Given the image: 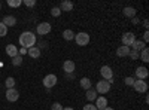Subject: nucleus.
Masks as SVG:
<instances>
[{
	"label": "nucleus",
	"instance_id": "38",
	"mask_svg": "<svg viewBox=\"0 0 149 110\" xmlns=\"http://www.w3.org/2000/svg\"><path fill=\"white\" fill-rule=\"evenodd\" d=\"M63 110H73L72 107H63Z\"/></svg>",
	"mask_w": 149,
	"mask_h": 110
},
{
	"label": "nucleus",
	"instance_id": "34",
	"mask_svg": "<svg viewBox=\"0 0 149 110\" xmlns=\"http://www.w3.org/2000/svg\"><path fill=\"white\" fill-rule=\"evenodd\" d=\"M143 42L146 43V42H149V33H148V30L145 31V34H143Z\"/></svg>",
	"mask_w": 149,
	"mask_h": 110
},
{
	"label": "nucleus",
	"instance_id": "20",
	"mask_svg": "<svg viewBox=\"0 0 149 110\" xmlns=\"http://www.w3.org/2000/svg\"><path fill=\"white\" fill-rule=\"evenodd\" d=\"M124 15H125L127 18H134L136 17V9L131 8V6H127V8H124Z\"/></svg>",
	"mask_w": 149,
	"mask_h": 110
},
{
	"label": "nucleus",
	"instance_id": "21",
	"mask_svg": "<svg viewBox=\"0 0 149 110\" xmlns=\"http://www.w3.org/2000/svg\"><path fill=\"white\" fill-rule=\"evenodd\" d=\"M85 95H86V100H88V101H94V100H97V97H98L97 92H95V89H93V88L86 91Z\"/></svg>",
	"mask_w": 149,
	"mask_h": 110
},
{
	"label": "nucleus",
	"instance_id": "17",
	"mask_svg": "<svg viewBox=\"0 0 149 110\" xmlns=\"http://www.w3.org/2000/svg\"><path fill=\"white\" fill-rule=\"evenodd\" d=\"M72 9H73V3L70 2V0H64V2L61 3V6H60L61 12H70Z\"/></svg>",
	"mask_w": 149,
	"mask_h": 110
},
{
	"label": "nucleus",
	"instance_id": "5",
	"mask_svg": "<svg viewBox=\"0 0 149 110\" xmlns=\"http://www.w3.org/2000/svg\"><path fill=\"white\" fill-rule=\"evenodd\" d=\"M121 40H122V45H124V46H128V48H130V46L134 43V40H136V36H134V33H131V31L124 33L122 37H121Z\"/></svg>",
	"mask_w": 149,
	"mask_h": 110
},
{
	"label": "nucleus",
	"instance_id": "14",
	"mask_svg": "<svg viewBox=\"0 0 149 110\" xmlns=\"http://www.w3.org/2000/svg\"><path fill=\"white\" fill-rule=\"evenodd\" d=\"M74 67H76V66H74V63H73L72 59H66L64 64H63V70L66 73H73L74 71Z\"/></svg>",
	"mask_w": 149,
	"mask_h": 110
},
{
	"label": "nucleus",
	"instance_id": "18",
	"mask_svg": "<svg viewBox=\"0 0 149 110\" xmlns=\"http://www.w3.org/2000/svg\"><path fill=\"white\" fill-rule=\"evenodd\" d=\"M27 54L31 58H39L40 57V49L37 46H33V48H30V49H27Z\"/></svg>",
	"mask_w": 149,
	"mask_h": 110
},
{
	"label": "nucleus",
	"instance_id": "3",
	"mask_svg": "<svg viewBox=\"0 0 149 110\" xmlns=\"http://www.w3.org/2000/svg\"><path fill=\"white\" fill-rule=\"evenodd\" d=\"M110 91V83L107 80H100V82H97V86H95V92L97 94H107Z\"/></svg>",
	"mask_w": 149,
	"mask_h": 110
},
{
	"label": "nucleus",
	"instance_id": "24",
	"mask_svg": "<svg viewBox=\"0 0 149 110\" xmlns=\"http://www.w3.org/2000/svg\"><path fill=\"white\" fill-rule=\"evenodd\" d=\"M5 85H6L8 89L14 88V86H15V79H14V77H8V79L5 80Z\"/></svg>",
	"mask_w": 149,
	"mask_h": 110
},
{
	"label": "nucleus",
	"instance_id": "31",
	"mask_svg": "<svg viewBox=\"0 0 149 110\" xmlns=\"http://www.w3.org/2000/svg\"><path fill=\"white\" fill-rule=\"evenodd\" d=\"M22 3L26 5V6H29V8H33V6L36 5V0H24Z\"/></svg>",
	"mask_w": 149,
	"mask_h": 110
},
{
	"label": "nucleus",
	"instance_id": "32",
	"mask_svg": "<svg viewBox=\"0 0 149 110\" xmlns=\"http://www.w3.org/2000/svg\"><path fill=\"white\" fill-rule=\"evenodd\" d=\"M51 110H63V106H61L60 103H54L51 106Z\"/></svg>",
	"mask_w": 149,
	"mask_h": 110
},
{
	"label": "nucleus",
	"instance_id": "2",
	"mask_svg": "<svg viewBox=\"0 0 149 110\" xmlns=\"http://www.w3.org/2000/svg\"><path fill=\"white\" fill-rule=\"evenodd\" d=\"M74 40H76V43L79 46H85L90 43V34L85 33V31H81L78 34H74Z\"/></svg>",
	"mask_w": 149,
	"mask_h": 110
},
{
	"label": "nucleus",
	"instance_id": "28",
	"mask_svg": "<svg viewBox=\"0 0 149 110\" xmlns=\"http://www.w3.org/2000/svg\"><path fill=\"white\" fill-rule=\"evenodd\" d=\"M128 57H130L131 59H139V52L130 48V54H128Z\"/></svg>",
	"mask_w": 149,
	"mask_h": 110
},
{
	"label": "nucleus",
	"instance_id": "37",
	"mask_svg": "<svg viewBox=\"0 0 149 110\" xmlns=\"http://www.w3.org/2000/svg\"><path fill=\"white\" fill-rule=\"evenodd\" d=\"M143 27L148 30V27H149V22H148V19H145V21H143Z\"/></svg>",
	"mask_w": 149,
	"mask_h": 110
},
{
	"label": "nucleus",
	"instance_id": "1",
	"mask_svg": "<svg viewBox=\"0 0 149 110\" xmlns=\"http://www.w3.org/2000/svg\"><path fill=\"white\" fill-rule=\"evenodd\" d=\"M19 45L22 48H26V49H30V48H33L36 45V36L31 31L21 33V36H19Z\"/></svg>",
	"mask_w": 149,
	"mask_h": 110
},
{
	"label": "nucleus",
	"instance_id": "6",
	"mask_svg": "<svg viewBox=\"0 0 149 110\" xmlns=\"http://www.w3.org/2000/svg\"><path fill=\"white\" fill-rule=\"evenodd\" d=\"M51 30H52V27H51V24H49V22L37 24V34H39V36H46Z\"/></svg>",
	"mask_w": 149,
	"mask_h": 110
},
{
	"label": "nucleus",
	"instance_id": "26",
	"mask_svg": "<svg viewBox=\"0 0 149 110\" xmlns=\"http://www.w3.org/2000/svg\"><path fill=\"white\" fill-rule=\"evenodd\" d=\"M21 3H22V0H8V5L10 8H18L21 6Z\"/></svg>",
	"mask_w": 149,
	"mask_h": 110
},
{
	"label": "nucleus",
	"instance_id": "11",
	"mask_svg": "<svg viewBox=\"0 0 149 110\" xmlns=\"http://www.w3.org/2000/svg\"><path fill=\"white\" fill-rule=\"evenodd\" d=\"M94 106L97 107V110H104L107 107V98H106V97H103V95L102 97H97Z\"/></svg>",
	"mask_w": 149,
	"mask_h": 110
},
{
	"label": "nucleus",
	"instance_id": "8",
	"mask_svg": "<svg viewBox=\"0 0 149 110\" xmlns=\"http://www.w3.org/2000/svg\"><path fill=\"white\" fill-rule=\"evenodd\" d=\"M18 98H19V92H18L15 88L6 89V100H8V101H10V103H15Z\"/></svg>",
	"mask_w": 149,
	"mask_h": 110
},
{
	"label": "nucleus",
	"instance_id": "23",
	"mask_svg": "<svg viewBox=\"0 0 149 110\" xmlns=\"http://www.w3.org/2000/svg\"><path fill=\"white\" fill-rule=\"evenodd\" d=\"M63 39L64 40H73L74 39V33L72 30H64L63 31Z\"/></svg>",
	"mask_w": 149,
	"mask_h": 110
},
{
	"label": "nucleus",
	"instance_id": "7",
	"mask_svg": "<svg viewBox=\"0 0 149 110\" xmlns=\"http://www.w3.org/2000/svg\"><path fill=\"white\" fill-rule=\"evenodd\" d=\"M133 88L137 91V92H146L148 91V83L145 82V80H140V79H136L134 80V83H133Z\"/></svg>",
	"mask_w": 149,
	"mask_h": 110
},
{
	"label": "nucleus",
	"instance_id": "36",
	"mask_svg": "<svg viewBox=\"0 0 149 110\" xmlns=\"http://www.w3.org/2000/svg\"><path fill=\"white\" fill-rule=\"evenodd\" d=\"M46 46H48L46 42H40V43H39V49H42V48H46Z\"/></svg>",
	"mask_w": 149,
	"mask_h": 110
},
{
	"label": "nucleus",
	"instance_id": "27",
	"mask_svg": "<svg viewBox=\"0 0 149 110\" xmlns=\"http://www.w3.org/2000/svg\"><path fill=\"white\" fill-rule=\"evenodd\" d=\"M6 33H8V27L5 26L3 22H0V37H5Z\"/></svg>",
	"mask_w": 149,
	"mask_h": 110
},
{
	"label": "nucleus",
	"instance_id": "9",
	"mask_svg": "<svg viewBox=\"0 0 149 110\" xmlns=\"http://www.w3.org/2000/svg\"><path fill=\"white\" fill-rule=\"evenodd\" d=\"M100 75L103 76V80H112L113 79V71H112V68L109 66H103L100 68Z\"/></svg>",
	"mask_w": 149,
	"mask_h": 110
},
{
	"label": "nucleus",
	"instance_id": "12",
	"mask_svg": "<svg viewBox=\"0 0 149 110\" xmlns=\"http://www.w3.org/2000/svg\"><path fill=\"white\" fill-rule=\"evenodd\" d=\"M2 22L5 24L6 27H14V26H17V18L14 15H6Z\"/></svg>",
	"mask_w": 149,
	"mask_h": 110
},
{
	"label": "nucleus",
	"instance_id": "25",
	"mask_svg": "<svg viewBox=\"0 0 149 110\" xmlns=\"http://www.w3.org/2000/svg\"><path fill=\"white\" fill-rule=\"evenodd\" d=\"M12 64H14L15 67H17V66H21V64H22V57H21V55L14 57V58H12Z\"/></svg>",
	"mask_w": 149,
	"mask_h": 110
},
{
	"label": "nucleus",
	"instance_id": "22",
	"mask_svg": "<svg viewBox=\"0 0 149 110\" xmlns=\"http://www.w3.org/2000/svg\"><path fill=\"white\" fill-rule=\"evenodd\" d=\"M139 58L143 61V63H148V61H149V49H148V48H145L143 51L139 52Z\"/></svg>",
	"mask_w": 149,
	"mask_h": 110
},
{
	"label": "nucleus",
	"instance_id": "16",
	"mask_svg": "<svg viewBox=\"0 0 149 110\" xmlns=\"http://www.w3.org/2000/svg\"><path fill=\"white\" fill-rule=\"evenodd\" d=\"M128 54H130V48L128 46H119V48H116V55L118 57H128Z\"/></svg>",
	"mask_w": 149,
	"mask_h": 110
},
{
	"label": "nucleus",
	"instance_id": "39",
	"mask_svg": "<svg viewBox=\"0 0 149 110\" xmlns=\"http://www.w3.org/2000/svg\"><path fill=\"white\" fill-rule=\"evenodd\" d=\"M104 110H113V109H112V107H106Z\"/></svg>",
	"mask_w": 149,
	"mask_h": 110
},
{
	"label": "nucleus",
	"instance_id": "13",
	"mask_svg": "<svg viewBox=\"0 0 149 110\" xmlns=\"http://www.w3.org/2000/svg\"><path fill=\"white\" fill-rule=\"evenodd\" d=\"M145 48H146V43H145L143 40H137V39H136V40H134V43L131 45V49H134V51H137V52L143 51Z\"/></svg>",
	"mask_w": 149,
	"mask_h": 110
},
{
	"label": "nucleus",
	"instance_id": "35",
	"mask_svg": "<svg viewBox=\"0 0 149 110\" xmlns=\"http://www.w3.org/2000/svg\"><path fill=\"white\" fill-rule=\"evenodd\" d=\"M131 21H133V24H134V26H137V24L140 22V19H139L137 17H134V18H131Z\"/></svg>",
	"mask_w": 149,
	"mask_h": 110
},
{
	"label": "nucleus",
	"instance_id": "33",
	"mask_svg": "<svg viewBox=\"0 0 149 110\" xmlns=\"http://www.w3.org/2000/svg\"><path fill=\"white\" fill-rule=\"evenodd\" d=\"M84 110H97V107L94 106V104H86V106H84Z\"/></svg>",
	"mask_w": 149,
	"mask_h": 110
},
{
	"label": "nucleus",
	"instance_id": "15",
	"mask_svg": "<svg viewBox=\"0 0 149 110\" xmlns=\"http://www.w3.org/2000/svg\"><path fill=\"white\" fill-rule=\"evenodd\" d=\"M6 54H8L10 58L17 57V55H18V48H17L15 45H8V46H6Z\"/></svg>",
	"mask_w": 149,
	"mask_h": 110
},
{
	"label": "nucleus",
	"instance_id": "4",
	"mask_svg": "<svg viewBox=\"0 0 149 110\" xmlns=\"http://www.w3.org/2000/svg\"><path fill=\"white\" fill-rule=\"evenodd\" d=\"M57 85V76L55 75H46L45 77H43V86L45 88H48V89H51L52 86H55Z\"/></svg>",
	"mask_w": 149,
	"mask_h": 110
},
{
	"label": "nucleus",
	"instance_id": "40",
	"mask_svg": "<svg viewBox=\"0 0 149 110\" xmlns=\"http://www.w3.org/2000/svg\"><path fill=\"white\" fill-rule=\"evenodd\" d=\"M0 9H2V3H0Z\"/></svg>",
	"mask_w": 149,
	"mask_h": 110
},
{
	"label": "nucleus",
	"instance_id": "29",
	"mask_svg": "<svg viewBox=\"0 0 149 110\" xmlns=\"http://www.w3.org/2000/svg\"><path fill=\"white\" fill-rule=\"evenodd\" d=\"M51 15H52V17H55V18H57V17H60V15H61L60 8H52V9H51Z\"/></svg>",
	"mask_w": 149,
	"mask_h": 110
},
{
	"label": "nucleus",
	"instance_id": "19",
	"mask_svg": "<svg viewBox=\"0 0 149 110\" xmlns=\"http://www.w3.org/2000/svg\"><path fill=\"white\" fill-rule=\"evenodd\" d=\"M91 86H93V83H91V80L88 77H82L81 79V88L82 89L88 91V89H91Z\"/></svg>",
	"mask_w": 149,
	"mask_h": 110
},
{
	"label": "nucleus",
	"instance_id": "30",
	"mask_svg": "<svg viewBox=\"0 0 149 110\" xmlns=\"http://www.w3.org/2000/svg\"><path fill=\"white\" fill-rule=\"evenodd\" d=\"M134 80H136L134 77H130V76H128V77H125V79H124V83H125L127 86H133V83H134Z\"/></svg>",
	"mask_w": 149,
	"mask_h": 110
},
{
	"label": "nucleus",
	"instance_id": "10",
	"mask_svg": "<svg viewBox=\"0 0 149 110\" xmlns=\"http://www.w3.org/2000/svg\"><path fill=\"white\" fill-rule=\"evenodd\" d=\"M134 73H136V77L140 79V80H145L148 77V75H149V71H148L146 67H137Z\"/></svg>",
	"mask_w": 149,
	"mask_h": 110
}]
</instances>
